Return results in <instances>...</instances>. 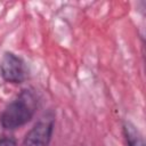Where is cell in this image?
Returning <instances> with one entry per match:
<instances>
[{
  "label": "cell",
  "mask_w": 146,
  "mask_h": 146,
  "mask_svg": "<svg viewBox=\"0 0 146 146\" xmlns=\"http://www.w3.org/2000/svg\"><path fill=\"white\" fill-rule=\"evenodd\" d=\"M38 108V97L32 89H23L0 115V124L6 130L18 129L29 123Z\"/></svg>",
  "instance_id": "6da1fadb"
},
{
  "label": "cell",
  "mask_w": 146,
  "mask_h": 146,
  "mask_svg": "<svg viewBox=\"0 0 146 146\" xmlns=\"http://www.w3.org/2000/svg\"><path fill=\"white\" fill-rule=\"evenodd\" d=\"M55 117L46 114L27 131L21 146H49L54 133Z\"/></svg>",
  "instance_id": "7a4b0ae2"
},
{
  "label": "cell",
  "mask_w": 146,
  "mask_h": 146,
  "mask_svg": "<svg viewBox=\"0 0 146 146\" xmlns=\"http://www.w3.org/2000/svg\"><path fill=\"white\" fill-rule=\"evenodd\" d=\"M0 74L8 83H22L26 79V66L24 60L11 51L3 52L0 60Z\"/></svg>",
  "instance_id": "3957f363"
},
{
  "label": "cell",
  "mask_w": 146,
  "mask_h": 146,
  "mask_svg": "<svg viewBox=\"0 0 146 146\" xmlns=\"http://www.w3.org/2000/svg\"><path fill=\"white\" fill-rule=\"evenodd\" d=\"M122 131L127 146H145L143 135L138 128L130 121H124L122 124Z\"/></svg>",
  "instance_id": "277c9868"
},
{
  "label": "cell",
  "mask_w": 146,
  "mask_h": 146,
  "mask_svg": "<svg viewBox=\"0 0 146 146\" xmlns=\"http://www.w3.org/2000/svg\"><path fill=\"white\" fill-rule=\"evenodd\" d=\"M0 146H17V141L13 137L0 138Z\"/></svg>",
  "instance_id": "5b68a950"
}]
</instances>
